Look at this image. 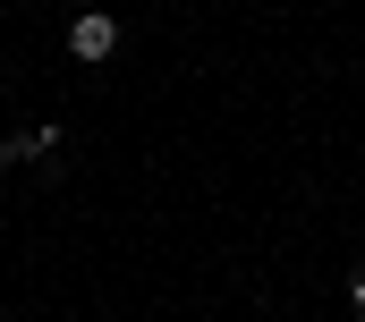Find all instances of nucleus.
Masks as SVG:
<instances>
[{"instance_id":"1","label":"nucleus","mask_w":365,"mask_h":322,"mask_svg":"<svg viewBox=\"0 0 365 322\" xmlns=\"http://www.w3.org/2000/svg\"><path fill=\"white\" fill-rule=\"evenodd\" d=\"M68 51H77L86 68H102V60L119 51V26H110L102 9H86V17H68Z\"/></svg>"},{"instance_id":"5","label":"nucleus","mask_w":365,"mask_h":322,"mask_svg":"<svg viewBox=\"0 0 365 322\" xmlns=\"http://www.w3.org/2000/svg\"><path fill=\"white\" fill-rule=\"evenodd\" d=\"M68 9H77V17H86V9H102V0H68Z\"/></svg>"},{"instance_id":"2","label":"nucleus","mask_w":365,"mask_h":322,"mask_svg":"<svg viewBox=\"0 0 365 322\" xmlns=\"http://www.w3.org/2000/svg\"><path fill=\"white\" fill-rule=\"evenodd\" d=\"M9 145H17V161H43L51 145H60V128H26V136H9Z\"/></svg>"},{"instance_id":"3","label":"nucleus","mask_w":365,"mask_h":322,"mask_svg":"<svg viewBox=\"0 0 365 322\" xmlns=\"http://www.w3.org/2000/svg\"><path fill=\"white\" fill-rule=\"evenodd\" d=\"M349 297H357V314H365V263H357V280H349Z\"/></svg>"},{"instance_id":"4","label":"nucleus","mask_w":365,"mask_h":322,"mask_svg":"<svg viewBox=\"0 0 365 322\" xmlns=\"http://www.w3.org/2000/svg\"><path fill=\"white\" fill-rule=\"evenodd\" d=\"M9 161H17V145H9V136H0V170H9Z\"/></svg>"}]
</instances>
